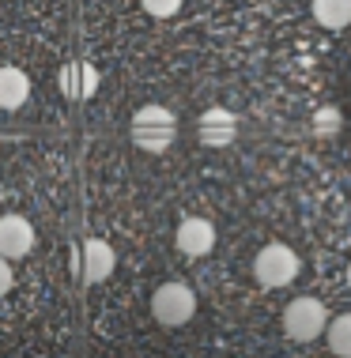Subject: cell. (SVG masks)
Masks as SVG:
<instances>
[{
    "label": "cell",
    "instance_id": "cell-1",
    "mask_svg": "<svg viewBox=\"0 0 351 358\" xmlns=\"http://www.w3.org/2000/svg\"><path fill=\"white\" fill-rule=\"evenodd\" d=\"M129 132H132V143L144 155H163V151H170L174 136H178V117H174L167 106L148 102L132 113Z\"/></svg>",
    "mask_w": 351,
    "mask_h": 358
},
{
    "label": "cell",
    "instance_id": "cell-2",
    "mask_svg": "<svg viewBox=\"0 0 351 358\" xmlns=\"http://www.w3.org/2000/svg\"><path fill=\"white\" fill-rule=\"evenodd\" d=\"M329 321H333V317H329V309L321 298L302 294V298H291L284 306V336L295 343H314L317 336H325Z\"/></svg>",
    "mask_w": 351,
    "mask_h": 358
},
{
    "label": "cell",
    "instance_id": "cell-3",
    "mask_svg": "<svg viewBox=\"0 0 351 358\" xmlns=\"http://www.w3.org/2000/svg\"><path fill=\"white\" fill-rule=\"evenodd\" d=\"M197 313V294H193L189 283L181 279H170V283H159L151 294V317L159 321L163 328H181L193 321Z\"/></svg>",
    "mask_w": 351,
    "mask_h": 358
},
{
    "label": "cell",
    "instance_id": "cell-4",
    "mask_svg": "<svg viewBox=\"0 0 351 358\" xmlns=\"http://www.w3.org/2000/svg\"><path fill=\"white\" fill-rule=\"evenodd\" d=\"M295 275H298V253L291 245H284V241H272V245H265L253 257V279L265 290L295 283Z\"/></svg>",
    "mask_w": 351,
    "mask_h": 358
},
{
    "label": "cell",
    "instance_id": "cell-5",
    "mask_svg": "<svg viewBox=\"0 0 351 358\" xmlns=\"http://www.w3.org/2000/svg\"><path fill=\"white\" fill-rule=\"evenodd\" d=\"M174 245H178V253H185L189 260H200L216 249V227L200 215H185L178 222V230H174Z\"/></svg>",
    "mask_w": 351,
    "mask_h": 358
},
{
    "label": "cell",
    "instance_id": "cell-6",
    "mask_svg": "<svg viewBox=\"0 0 351 358\" xmlns=\"http://www.w3.org/2000/svg\"><path fill=\"white\" fill-rule=\"evenodd\" d=\"M197 136H200L204 148H230V143L238 140V117H234L227 106H212V110L200 113Z\"/></svg>",
    "mask_w": 351,
    "mask_h": 358
},
{
    "label": "cell",
    "instance_id": "cell-7",
    "mask_svg": "<svg viewBox=\"0 0 351 358\" xmlns=\"http://www.w3.org/2000/svg\"><path fill=\"white\" fill-rule=\"evenodd\" d=\"M113 268H117V253H113L110 241L87 238L83 249H80V275H83V283H106V279L113 275Z\"/></svg>",
    "mask_w": 351,
    "mask_h": 358
},
{
    "label": "cell",
    "instance_id": "cell-8",
    "mask_svg": "<svg viewBox=\"0 0 351 358\" xmlns=\"http://www.w3.org/2000/svg\"><path fill=\"white\" fill-rule=\"evenodd\" d=\"M34 249V227L23 215H0V257L23 260Z\"/></svg>",
    "mask_w": 351,
    "mask_h": 358
},
{
    "label": "cell",
    "instance_id": "cell-9",
    "mask_svg": "<svg viewBox=\"0 0 351 358\" xmlns=\"http://www.w3.org/2000/svg\"><path fill=\"white\" fill-rule=\"evenodd\" d=\"M99 91V69L87 61H68L61 69V94L72 102H87Z\"/></svg>",
    "mask_w": 351,
    "mask_h": 358
},
{
    "label": "cell",
    "instance_id": "cell-10",
    "mask_svg": "<svg viewBox=\"0 0 351 358\" xmlns=\"http://www.w3.org/2000/svg\"><path fill=\"white\" fill-rule=\"evenodd\" d=\"M27 99H31V80H27V72L4 64V69H0V110H23Z\"/></svg>",
    "mask_w": 351,
    "mask_h": 358
},
{
    "label": "cell",
    "instance_id": "cell-11",
    "mask_svg": "<svg viewBox=\"0 0 351 358\" xmlns=\"http://www.w3.org/2000/svg\"><path fill=\"white\" fill-rule=\"evenodd\" d=\"M310 12L325 31H344L351 27V0H310Z\"/></svg>",
    "mask_w": 351,
    "mask_h": 358
},
{
    "label": "cell",
    "instance_id": "cell-12",
    "mask_svg": "<svg viewBox=\"0 0 351 358\" xmlns=\"http://www.w3.org/2000/svg\"><path fill=\"white\" fill-rule=\"evenodd\" d=\"M325 343H329V351H333L336 358H351V313L333 317V321H329Z\"/></svg>",
    "mask_w": 351,
    "mask_h": 358
},
{
    "label": "cell",
    "instance_id": "cell-13",
    "mask_svg": "<svg viewBox=\"0 0 351 358\" xmlns=\"http://www.w3.org/2000/svg\"><path fill=\"white\" fill-rule=\"evenodd\" d=\"M340 124H344V117H340V110H333V106H321V110L314 113V132L317 136H333V132H340Z\"/></svg>",
    "mask_w": 351,
    "mask_h": 358
},
{
    "label": "cell",
    "instance_id": "cell-14",
    "mask_svg": "<svg viewBox=\"0 0 351 358\" xmlns=\"http://www.w3.org/2000/svg\"><path fill=\"white\" fill-rule=\"evenodd\" d=\"M140 4H144V12L155 15V19H170V15L181 12L185 0H140Z\"/></svg>",
    "mask_w": 351,
    "mask_h": 358
},
{
    "label": "cell",
    "instance_id": "cell-15",
    "mask_svg": "<svg viewBox=\"0 0 351 358\" xmlns=\"http://www.w3.org/2000/svg\"><path fill=\"white\" fill-rule=\"evenodd\" d=\"M12 290V268H8V257H0V298Z\"/></svg>",
    "mask_w": 351,
    "mask_h": 358
},
{
    "label": "cell",
    "instance_id": "cell-16",
    "mask_svg": "<svg viewBox=\"0 0 351 358\" xmlns=\"http://www.w3.org/2000/svg\"><path fill=\"white\" fill-rule=\"evenodd\" d=\"M347 287H351V264H347Z\"/></svg>",
    "mask_w": 351,
    "mask_h": 358
}]
</instances>
